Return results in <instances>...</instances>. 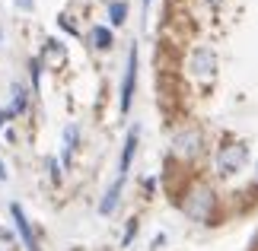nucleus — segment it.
<instances>
[{"mask_svg":"<svg viewBox=\"0 0 258 251\" xmlns=\"http://www.w3.org/2000/svg\"><path fill=\"white\" fill-rule=\"evenodd\" d=\"M182 210H185L191 219H198V223L211 219V213H214V191L204 188V185L191 188V191H188V197L182 200Z\"/></svg>","mask_w":258,"mask_h":251,"instance_id":"nucleus-1","label":"nucleus"},{"mask_svg":"<svg viewBox=\"0 0 258 251\" xmlns=\"http://www.w3.org/2000/svg\"><path fill=\"white\" fill-rule=\"evenodd\" d=\"M89 42H93V48H99V51H108V48H112V32H108L105 26H96L93 32H89Z\"/></svg>","mask_w":258,"mask_h":251,"instance_id":"nucleus-9","label":"nucleus"},{"mask_svg":"<svg viewBox=\"0 0 258 251\" xmlns=\"http://www.w3.org/2000/svg\"><path fill=\"white\" fill-rule=\"evenodd\" d=\"M19 4V10H32V0H16Z\"/></svg>","mask_w":258,"mask_h":251,"instance_id":"nucleus-14","label":"nucleus"},{"mask_svg":"<svg viewBox=\"0 0 258 251\" xmlns=\"http://www.w3.org/2000/svg\"><path fill=\"white\" fill-rule=\"evenodd\" d=\"M172 149H175L178 156H195V153H201V134H198V130H182V134H175Z\"/></svg>","mask_w":258,"mask_h":251,"instance_id":"nucleus-6","label":"nucleus"},{"mask_svg":"<svg viewBox=\"0 0 258 251\" xmlns=\"http://www.w3.org/2000/svg\"><path fill=\"white\" fill-rule=\"evenodd\" d=\"M108 16H112V23H115V26H121V23H124V16H127V7L121 4V0H112V4H108Z\"/></svg>","mask_w":258,"mask_h":251,"instance_id":"nucleus-12","label":"nucleus"},{"mask_svg":"<svg viewBox=\"0 0 258 251\" xmlns=\"http://www.w3.org/2000/svg\"><path fill=\"white\" fill-rule=\"evenodd\" d=\"M10 216H13V226H16V232H19V238H23V245H26V251H38V242H35V232H32V223L26 219V213H23V207L19 204H10Z\"/></svg>","mask_w":258,"mask_h":251,"instance_id":"nucleus-4","label":"nucleus"},{"mask_svg":"<svg viewBox=\"0 0 258 251\" xmlns=\"http://www.w3.org/2000/svg\"><path fill=\"white\" fill-rule=\"evenodd\" d=\"M144 4H150V0H144Z\"/></svg>","mask_w":258,"mask_h":251,"instance_id":"nucleus-17","label":"nucleus"},{"mask_svg":"<svg viewBox=\"0 0 258 251\" xmlns=\"http://www.w3.org/2000/svg\"><path fill=\"white\" fill-rule=\"evenodd\" d=\"M4 121H7V112H0V127H4Z\"/></svg>","mask_w":258,"mask_h":251,"instance_id":"nucleus-16","label":"nucleus"},{"mask_svg":"<svg viewBox=\"0 0 258 251\" xmlns=\"http://www.w3.org/2000/svg\"><path fill=\"white\" fill-rule=\"evenodd\" d=\"M19 112H26V89H23V86H13V105H10L7 118H13V115H19Z\"/></svg>","mask_w":258,"mask_h":251,"instance_id":"nucleus-11","label":"nucleus"},{"mask_svg":"<svg viewBox=\"0 0 258 251\" xmlns=\"http://www.w3.org/2000/svg\"><path fill=\"white\" fill-rule=\"evenodd\" d=\"M245 159H249V149H245L242 143L223 146L220 156H217V169H220L223 175H233V172H239V169L245 165Z\"/></svg>","mask_w":258,"mask_h":251,"instance_id":"nucleus-2","label":"nucleus"},{"mask_svg":"<svg viewBox=\"0 0 258 251\" xmlns=\"http://www.w3.org/2000/svg\"><path fill=\"white\" fill-rule=\"evenodd\" d=\"M45 61L51 64V67H57V64L64 61V45H61V42H54V38H51V42H48V48H45Z\"/></svg>","mask_w":258,"mask_h":251,"instance_id":"nucleus-10","label":"nucleus"},{"mask_svg":"<svg viewBox=\"0 0 258 251\" xmlns=\"http://www.w3.org/2000/svg\"><path fill=\"white\" fill-rule=\"evenodd\" d=\"M7 178V165H4V159H0V182Z\"/></svg>","mask_w":258,"mask_h":251,"instance_id":"nucleus-15","label":"nucleus"},{"mask_svg":"<svg viewBox=\"0 0 258 251\" xmlns=\"http://www.w3.org/2000/svg\"><path fill=\"white\" fill-rule=\"evenodd\" d=\"M134 83H137V48H131L124 67V83H121V112H131V99H134Z\"/></svg>","mask_w":258,"mask_h":251,"instance_id":"nucleus-3","label":"nucleus"},{"mask_svg":"<svg viewBox=\"0 0 258 251\" xmlns=\"http://www.w3.org/2000/svg\"><path fill=\"white\" fill-rule=\"evenodd\" d=\"M121 185H124V178H115V185L105 191V200L99 204V213H102V216H108V213L115 210V204H118V194H121Z\"/></svg>","mask_w":258,"mask_h":251,"instance_id":"nucleus-8","label":"nucleus"},{"mask_svg":"<svg viewBox=\"0 0 258 251\" xmlns=\"http://www.w3.org/2000/svg\"><path fill=\"white\" fill-rule=\"evenodd\" d=\"M74 149H77V127H67V134H64V159H71Z\"/></svg>","mask_w":258,"mask_h":251,"instance_id":"nucleus-13","label":"nucleus"},{"mask_svg":"<svg viewBox=\"0 0 258 251\" xmlns=\"http://www.w3.org/2000/svg\"><path fill=\"white\" fill-rule=\"evenodd\" d=\"M137 153V127L127 134L124 140V153H121V165H118V178H127V169H131V159Z\"/></svg>","mask_w":258,"mask_h":251,"instance_id":"nucleus-7","label":"nucleus"},{"mask_svg":"<svg viewBox=\"0 0 258 251\" xmlns=\"http://www.w3.org/2000/svg\"><path fill=\"white\" fill-rule=\"evenodd\" d=\"M191 73L198 76V79H211L214 76V70H217V57H214V51L211 48H198V51L191 54Z\"/></svg>","mask_w":258,"mask_h":251,"instance_id":"nucleus-5","label":"nucleus"}]
</instances>
